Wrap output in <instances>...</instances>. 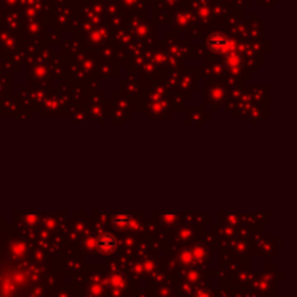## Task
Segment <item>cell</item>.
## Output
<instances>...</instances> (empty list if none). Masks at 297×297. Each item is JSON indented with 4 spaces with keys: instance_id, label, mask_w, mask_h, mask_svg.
I'll use <instances>...</instances> for the list:
<instances>
[{
    "instance_id": "obj_2",
    "label": "cell",
    "mask_w": 297,
    "mask_h": 297,
    "mask_svg": "<svg viewBox=\"0 0 297 297\" xmlns=\"http://www.w3.org/2000/svg\"><path fill=\"white\" fill-rule=\"evenodd\" d=\"M113 222H115L116 225H122V223H123V225H126V223L129 222V218H128L126 215H125V216H123V215H120V216H116V218L113 219Z\"/></svg>"
},
{
    "instance_id": "obj_1",
    "label": "cell",
    "mask_w": 297,
    "mask_h": 297,
    "mask_svg": "<svg viewBox=\"0 0 297 297\" xmlns=\"http://www.w3.org/2000/svg\"><path fill=\"white\" fill-rule=\"evenodd\" d=\"M115 248V238H112L111 235H103L99 239V249L109 252Z\"/></svg>"
}]
</instances>
